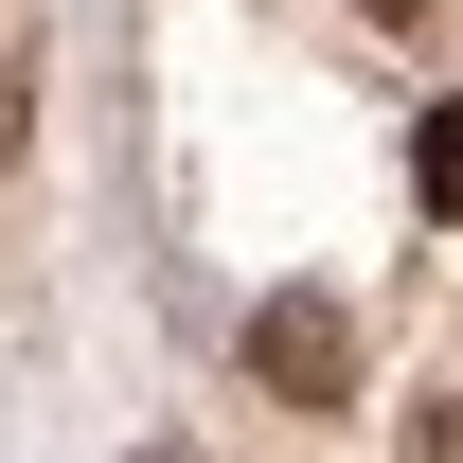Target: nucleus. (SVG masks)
Masks as SVG:
<instances>
[{"label":"nucleus","instance_id":"obj_1","mask_svg":"<svg viewBox=\"0 0 463 463\" xmlns=\"http://www.w3.org/2000/svg\"><path fill=\"white\" fill-rule=\"evenodd\" d=\"M250 374H268L286 410H339V374H356V339H339V303H321V286H286L268 321H250Z\"/></svg>","mask_w":463,"mask_h":463},{"label":"nucleus","instance_id":"obj_2","mask_svg":"<svg viewBox=\"0 0 463 463\" xmlns=\"http://www.w3.org/2000/svg\"><path fill=\"white\" fill-rule=\"evenodd\" d=\"M36 143V0H0V161Z\"/></svg>","mask_w":463,"mask_h":463},{"label":"nucleus","instance_id":"obj_3","mask_svg":"<svg viewBox=\"0 0 463 463\" xmlns=\"http://www.w3.org/2000/svg\"><path fill=\"white\" fill-rule=\"evenodd\" d=\"M410 196L463 232V108H428V125H410Z\"/></svg>","mask_w":463,"mask_h":463},{"label":"nucleus","instance_id":"obj_4","mask_svg":"<svg viewBox=\"0 0 463 463\" xmlns=\"http://www.w3.org/2000/svg\"><path fill=\"white\" fill-rule=\"evenodd\" d=\"M143 463H178V446H143Z\"/></svg>","mask_w":463,"mask_h":463}]
</instances>
